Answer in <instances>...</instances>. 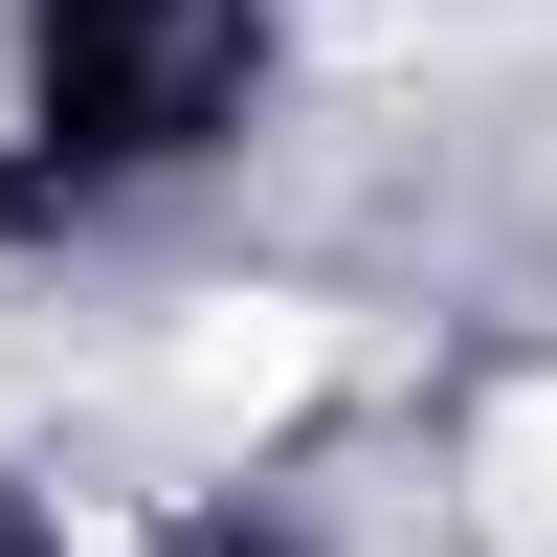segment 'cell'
I'll return each mask as SVG.
<instances>
[{
  "instance_id": "cell-2",
  "label": "cell",
  "mask_w": 557,
  "mask_h": 557,
  "mask_svg": "<svg viewBox=\"0 0 557 557\" xmlns=\"http://www.w3.org/2000/svg\"><path fill=\"white\" fill-rule=\"evenodd\" d=\"M0 557H45V513H23V491H0Z\"/></svg>"
},
{
  "instance_id": "cell-3",
  "label": "cell",
  "mask_w": 557,
  "mask_h": 557,
  "mask_svg": "<svg viewBox=\"0 0 557 557\" xmlns=\"http://www.w3.org/2000/svg\"><path fill=\"white\" fill-rule=\"evenodd\" d=\"M201 557H290V535H201Z\"/></svg>"
},
{
  "instance_id": "cell-1",
  "label": "cell",
  "mask_w": 557,
  "mask_h": 557,
  "mask_svg": "<svg viewBox=\"0 0 557 557\" xmlns=\"http://www.w3.org/2000/svg\"><path fill=\"white\" fill-rule=\"evenodd\" d=\"M268 67V0H45L23 45V157H0V223H89L134 178H178Z\"/></svg>"
}]
</instances>
